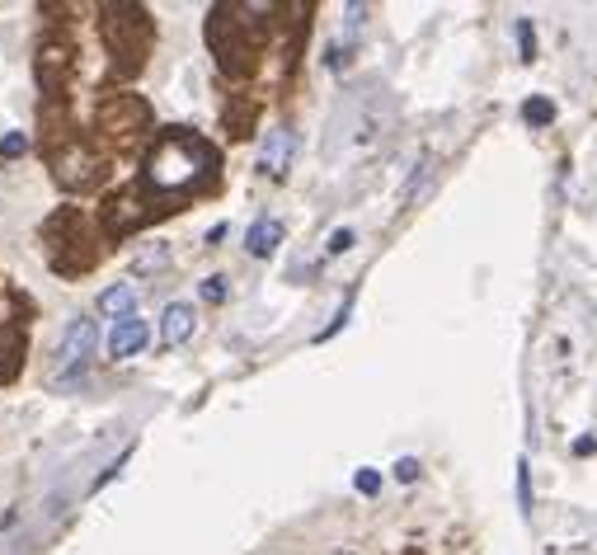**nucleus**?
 Segmentation results:
<instances>
[{
	"mask_svg": "<svg viewBox=\"0 0 597 555\" xmlns=\"http://www.w3.org/2000/svg\"><path fill=\"white\" fill-rule=\"evenodd\" d=\"M52 175H56V184H62V189H71V193H90V189H99V184H104L109 165H104V155H99V151L80 147V141H66L62 155H52Z\"/></svg>",
	"mask_w": 597,
	"mask_h": 555,
	"instance_id": "obj_3",
	"label": "nucleus"
},
{
	"mask_svg": "<svg viewBox=\"0 0 597 555\" xmlns=\"http://www.w3.org/2000/svg\"><path fill=\"white\" fill-rule=\"evenodd\" d=\"M348 316H353V297H344V306H339V311H334V320H330V325H325V330L316 335V344H325V339H330V335H339V330H344V325H348Z\"/></svg>",
	"mask_w": 597,
	"mask_h": 555,
	"instance_id": "obj_13",
	"label": "nucleus"
},
{
	"mask_svg": "<svg viewBox=\"0 0 597 555\" xmlns=\"http://www.w3.org/2000/svg\"><path fill=\"white\" fill-rule=\"evenodd\" d=\"M165 260H169V250H151L147 260H137V274H147V268H161Z\"/></svg>",
	"mask_w": 597,
	"mask_h": 555,
	"instance_id": "obj_21",
	"label": "nucleus"
},
{
	"mask_svg": "<svg viewBox=\"0 0 597 555\" xmlns=\"http://www.w3.org/2000/svg\"><path fill=\"white\" fill-rule=\"evenodd\" d=\"M518 504L532 508V476H528V462H518Z\"/></svg>",
	"mask_w": 597,
	"mask_h": 555,
	"instance_id": "obj_16",
	"label": "nucleus"
},
{
	"mask_svg": "<svg viewBox=\"0 0 597 555\" xmlns=\"http://www.w3.org/2000/svg\"><path fill=\"white\" fill-rule=\"evenodd\" d=\"M24 344L28 335L20 330V325H0V381H10L14 373H20V358H24Z\"/></svg>",
	"mask_w": 597,
	"mask_h": 555,
	"instance_id": "obj_9",
	"label": "nucleus"
},
{
	"mask_svg": "<svg viewBox=\"0 0 597 555\" xmlns=\"http://www.w3.org/2000/svg\"><path fill=\"white\" fill-rule=\"evenodd\" d=\"M325 250H330V254H348V250H353V231H348V226H339V231L330 236V245H325Z\"/></svg>",
	"mask_w": 597,
	"mask_h": 555,
	"instance_id": "obj_19",
	"label": "nucleus"
},
{
	"mask_svg": "<svg viewBox=\"0 0 597 555\" xmlns=\"http://www.w3.org/2000/svg\"><path fill=\"white\" fill-rule=\"evenodd\" d=\"M282 245V222L278 217H259L250 226V236H245V250L254 254V260H268Z\"/></svg>",
	"mask_w": 597,
	"mask_h": 555,
	"instance_id": "obj_10",
	"label": "nucleus"
},
{
	"mask_svg": "<svg viewBox=\"0 0 597 555\" xmlns=\"http://www.w3.org/2000/svg\"><path fill=\"white\" fill-rule=\"evenodd\" d=\"M94 349H99L94 320L76 316V320L66 325L62 344H56V373H52V381H62V387H76V381L85 377V367H90V358H94Z\"/></svg>",
	"mask_w": 597,
	"mask_h": 555,
	"instance_id": "obj_4",
	"label": "nucleus"
},
{
	"mask_svg": "<svg viewBox=\"0 0 597 555\" xmlns=\"http://www.w3.org/2000/svg\"><path fill=\"white\" fill-rule=\"evenodd\" d=\"M522 118H528L532 127H550V123H556V104L536 94V99H528V104H522Z\"/></svg>",
	"mask_w": 597,
	"mask_h": 555,
	"instance_id": "obj_12",
	"label": "nucleus"
},
{
	"mask_svg": "<svg viewBox=\"0 0 597 555\" xmlns=\"http://www.w3.org/2000/svg\"><path fill=\"white\" fill-rule=\"evenodd\" d=\"M24 147H28V137H24V133L0 137V155H5V161H14V155H24Z\"/></svg>",
	"mask_w": 597,
	"mask_h": 555,
	"instance_id": "obj_15",
	"label": "nucleus"
},
{
	"mask_svg": "<svg viewBox=\"0 0 597 555\" xmlns=\"http://www.w3.org/2000/svg\"><path fill=\"white\" fill-rule=\"evenodd\" d=\"M353 485H358V494H377V490H381V476L372 471V466H363V471H358V480H353Z\"/></svg>",
	"mask_w": 597,
	"mask_h": 555,
	"instance_id": "obj_18",
	"label": "nucleus"
},
{
	"mask_svg": "<svg viewBox=\"0 0 597 555\" xmlns=\"http://www.w3.org/2000/svg\"><path fill=\"white\" fill-rule=\"evenodd\" d=\"M99 34H104V48L113 56V71L118 76H132L147 62L151 48V20L141 5H104L99 10Z\"/></svg>",
	"mask_w": 597,
	"mask_h": 555,
	"instance_id": "obj_2",
	"label": "nucleus"
},
{
	"mask_svg": "<svg viewBox=\"0 0 597 555\" xmlns=\"http://www.w3.org/2000/svg\"><path fill=\"white\" fill-rule=\"evenodd\" d=\"M203 302H226V278H203Z\"/></svg>",
	"mask_w": 597,
	"mask_h": 555,
	"instance_id": "obj_17",
	"label": "nucleus"
},
{
	"mask_svg": "<svg viewBox=\"0 0 597 555\" xmlns=\"http://www.w3.org/2000/svg\"><path fill=\"white\" fill-rule=\"evenodd\" d=\"M518 52H522V62H532V56H536V28H532V20H518Z\"/></svg>",
	"mask_w": 597,
	"mask_h": 555,
	"instance_id": "obj_14",
	"label": "nucleus"
},
{
	"mask_svg": "<svg viewBox=\"0 0 597 555\" xmlns=\"http://www.w3.org/2000/svg\"><path fill=\"white\" fill-rule=\"evenodd\" d=\"M151 344V325L147 320H141L137 316V311H132V316H123V320H113V335H109V353H113V358H137V353L141 349H147Z\"/></svg>",
	"mask_w": 597,
	"mask_h": 555,
	"instance_id": "obj_6",
	"label": "nucleus"
},
{
	"mask_svg": "<svg viewBox=\"0 0 597 555\" xmlns=\"http://www.w3.org/2000/svg\"><path fill=\"white\" fill-rule=\"evenodd\" d=\"M395 480H405V485H409V480H419V462H415V457L395 462Z\"/></svg>",
	"mask_w": 597,
	"mask_h": 555,
	"instance_id": "obj_20",
	"label": "nucleus"
},
{
	"mask_svg": "<svg viewBox=\"0 0 597 555\" xmlns=\"http://www.w3.org/2000/svg\"><path fill=\"white\" fill-rule=\"evenodd\" d=\"M132 306H137V292L127 288V282H118V288H109L104 297H99V311H104V316H132Z\"/></svg>",
	"mask_w": 597,
	"mask_h": 555,
	"instance_id": "obj_11",
	"label": "nucleus"
},
{
	"mask_svg": "<svg viewBox=\"0 0 597 555\" xmlns=\"http://www.w3.org/2000/svg\"><path fill=\"white\" fill-rule=\"evenodd\" d=\"M189 335H193V306L189 302H169L165 316H161V344L165 349H179Z\"/></svg>",
	"mask_w": 597,
	"mask_h": 555,
	"instance_id": "obj_8",
	"label": "nucleus"
},
{
	"mask_svg": "<svg viewBox=\"0 0 597 555\" xmlns=\"http://www.w3.org/2000/svg\"><path fill=\"white\" fill-rule=\"evenodd\" d=\"M217 175V151L207 147L203 137H193L189 127H169L161 133V141L147 155V175H141V189L147 193H189L198 179Z\"/></svg>",
	"mask_w": 597,
	"mask_h": 555,
	"instance_id": "obj_1",
	"label": "nucleus"
},
{
	"mask_svg": "<svg viewBox=\"0 0 597 555\" xmlns=\"http://www.w3.org/2000/svg\"><path fill=\"white\" fill-rule=\"evenodd\" d=\"M147 118H151V113H147V104H141L137 94H118V99H113V104H109L104 113H99V123H104L113 137H127V133H137V127L147 123Z\"/></svg>",
	"mask_w": 597,
	"mask_h": 555,
	"instance_id": "obj_7",
	"label": "nucleus"
},
{
	"mask_svg": "<svg viewBox=\"0 0 597 555\" xmlns=\"http://www.w3.org/2000/svg\"><path fill=\"white\" fill-rule=\"evenodd\" d=\"M292 151H296V133L292 127H274V133L264 137V147H259V175L282 179L288 175V165H292Z\"/></svg>",
	"mask_w": 597,
	"mask_h": 555,
	"instance_id": "obj_5",
	"label": "nucleus"
}]
</instances>
